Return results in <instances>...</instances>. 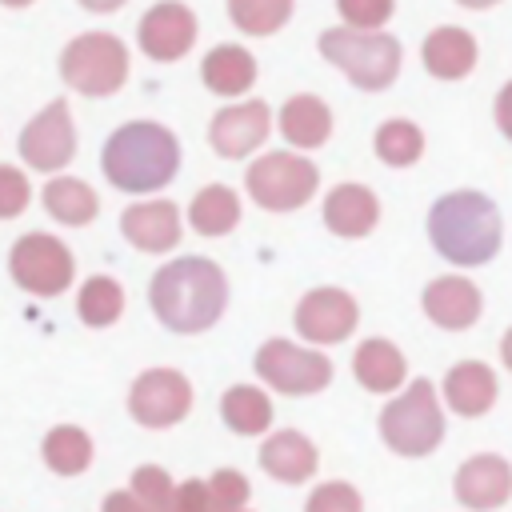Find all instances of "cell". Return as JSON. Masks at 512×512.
Here are the masks:
<instances>
[{
  "label": "cell",
  "mask_w": 512,
  "mask_h": 512,
  "mask_svg": "<svg viewBox=\"0 0 512 512\" xmlns=\"http://www.w3.org/2000/svg\"><path fill=\"white\" fill-rule=\"evenodd\" d=\"M460 500H468L472 508H488L496 500L508 496V468L500 460H476L460 472V484H456Z\"/></svg>",
  "instance_id": "1"
},
{
  "label": "cell",
  "mask_w": 512,
  "mask_h": 512,
  "mask_svg": "<svg viewBox=\"0 0 512 512\" xmlns=\"http://www.w3.org/2000/svg\"><path fill=\"white\" fill-rule=\"evenodd\" d=\"M264 464H268L276 476H284V480H300V476L312 468V448H308L304 440H296V436H280L276 444H268Z\"/></svg>",
  "instance_id": "2"
},
{
  "label": "cell",
  "mask_w": 512,
  "mask_h": 512,
  "mask_svg": "<svg viewBox=\"0 0 512 512\" xmlns=\"http://www.w3.org/2000/svg\"><path fill=\"white\" fill-rule=\"evenodd\" d=\"M48 456H52L56 468L72 472V468H80V464L88 460V444H84V436H80V440H76V436H56L52 448H48Z\"/></svg>",
  "instance_id": "3"
},
{
  "label": "cell",
  "mask_w": 512,
  "mask_h": 512,
  "mask_svg": "<svg viewBox=\"0 0 512 512\" xmlns=\"http://www.w3.org/2000/svg\"><path fill=\"white\" fill-rule=\"evenodd\" d=\"M312 512H360V508L348 488H324V492H316Z\"/></svg>",
  "instance_id": "4"
}]
</instances>
